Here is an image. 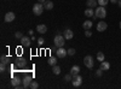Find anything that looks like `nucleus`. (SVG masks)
Listing matches in <instances>:
<instances>
[{"label":"nucleus","instance_id":"9","mask_svg":"<svg viewBox=\"0 0 121 89\" xmlns=\"http://www.w3.org/2000/svg\"><path fill=\"white\" fill-rule=\"evenodd\" d=\"M15 18H16V16H15L13 12H7V13L5 15V22H6V23L13 22V21H15Z\"/></svg>","mask_w":121,"mask_h":89},{"label":"nucleus","instance_id":"17","mask_svg":"<svg viewBox=\"0 0 121 89\" xmlns=\"http://www.w3.org/2000/svg\"><path fill=\"white\" fill-rule=\"evenodd\" d=\"M44 6L46 10H52L53 8V3L51 1V0H46V1L44 3Z\"/></svg>","mask_w":121,"mask_h":89},{"label":"nucleus","instance_id":"30","mask_svg":"<svg viewBox=\"0 0 121 89\" xmlns=\"http://www.w3.org/2000/svg\"><path fill=\"white\" fill-rule=\"evenodd\" d=\"M102 75H103V70H102V69H98V70L96 71V76L97 77H100Z\"/></svg>","mask_w":121,"mask_h":89},{"label":"nucleus","instance_id":"37","mask_svg":"<svg viewBox=\"0 0 121 89\" xmlns=\"http://www.w3.org/2000/svg\"><path fill=\"white\" fill-rule=\"evenodd\" d=\"M117 5H119V7H121V0H119V3H117Z\"/></svg>","mask_w":121,"mask_h":89},{"label":"nucleus","instance_id":"28","mask_svg":"<svg viewBox=\"0 0 121 89\" xmlns=\"http://www.w3.org/2000/svg\"><path fill=\"white\" fill-rule=\"evenodd\" d=\"M15 37H16V39H19V40H21V39L23 37V34H22L21 31H17V33L15 34Z\"/></svg>","mask_w":121,"mask_h":89},{"label":"nucleus","instance_id":"20","mask_svg":"<svg viewBox=\"0 0 121 89\" xmlns=\"http://www.w3.org/2000/svg\"><path fill=\"white\" fill-rule=\"evenodd\" d=\"M48 65H51V66H53V65H57V59L55 58V57H51V58H48Z\"/></svg>","mask_w":121,"mask_h":89},{"label":"nucleus","instance_id":"21","mask_svg":"<svg viewBox=\"0 0 121 89\" xmlns=\"http://www.w3.org/2000/svg\"><path fill=\"white\" fill-rule=\"evenodd\" d=\"M52 72H53L55 75H59V74H60V67H59L58 65H53V66H52Z\"/></svg>","mask_w":121,"mask_h":89},{"label":"nucleus","instance_id":"33","mask_svg":"<svg viewBox=\"0 0 121 89\" xmlns=\"http://www.w3.org/2000/svg\"><path fill=\"white\" fill-rule=\"evenodd\" d=\"M38 43H39L40 46H43V45H44V39H43V37H39V39H38Z\"/></svg>","mask_w":121,"mask_h":89},{"label":"nucleus","instance_id":"1","mask_svg":"<svg viewBox=\"0 0 121 89\" xmlns=\"http://www.w3.org/2000/svg\"><path fill=\"white\" fill-rule=\"evenodd\" d=\"M44 10H45V6H44L41 3L34 4V6H33V13H34L35 16H40V15L44 12Z\"/></svg>","mask_w":121,"mask_h":89},{"label":"nucleus","instance_id":"36","mask_svg":"<svg viewBox=\"0 0 121 89\" xmlns=\"http://www.w3.org/2000/svg\"><path fill=\"white\" fill-rule=\"evenodd\" d=\"M33 33H34L33 30H29V31H28V34H29V35H33Z\"/></svg>","mask_w":121,"mask_h":89},{"label":"nucleus","instance_id":"38","mask_svg":"<svg viewBox=\"0 0 121 89\" xmlns=\"http://www.w3.org/2000/svg\"><path fill=\"white\" fill-rule=\"evenodd\" d=\"M120 29H121V21H120Z\"/></svg>","mask_w":121,"mask_h":89},{"label":"nucleus","instance_id":"31","mask_svg":"<svg viewBox=\"0 0 121 89\" xmlns=\"http://www.w3.org/2000/svg\"><path fill=\"white\" fill-rule=\"evenodd\" d=\"M5 70H6V64L1 63V64H0V71H1V72H4Z\"/></svg>","mask_w":121,"mask_h":89},{"label":"nucleus","instance_id":"14","mask_svg":"<svg viewBox=\"0 0 121 89\" xmlns=\"http://www.w3.org/2000/svg\"><path fill=\"white\" fill-rule=\"evenodd\" d=\"M86 5H87V7H90V8H95V7L98 5V1H97V0H87Z\"/></svg>","mask_w":121,"mask_h":89},{"label":"nucleus","instance_id":"29","mask_svg":"<svg viewBox=\"0 0 121 89\" xmlns=\"http://www.w3.org/2000/svg\"><path fill=\"white\" fill-rule=\"evenodd\" d=\"M76 52H75V49L74 48H69L68 49V55H74Z\"/></svg>","mask_w":121,"mask_h":89},{"label":"nucleus","instance_id":"2","mask_svg":"<svg viewBox=\"0 0 121 89\" xmlns=\"http://www.w3.org/2000/svg\"><path fill=\"white\" fill-rule=\"evenodd\" d=\"M95 16L97 17V18H105V16H107V11H105V6H98L97 8H96V13H95Z\"/></svg>","mask_w":121,"mask_h":89},{"label":"nucleus","instance_id":"23","mask_svg":"<svg viewBox=\"0 0 121 89\" xmlns=\"http://www.w3.org/2000/svg\"><path fill=\"white\" fill-rule=\"evenodd\" d=\"M63 80H64L65 82H72V80H73V75H72V74H68V75H65Z\"/></svg>","mask_w":121,"mask_h":89},{"label":"nucleus","instance_id":"18","mask_svg":"<svg viewBox=\"0 0 121 89\" xmlns=\"http://www.w3.org/2000/svg\"><path fill=\"white\" fill-rule=\"evenodd\" d=\"M85 16L86 17H93L95 16V11H93V8H87V10H85Z\"/></svg>","mask_w":121,"mask_h":89},{"label":"nucleus","instance_id":"10","mask_svg":"<svg viewBox=\"0 0 121 89\" xmlns=\"http://www.w3.org/2000/svg\"><path fill=\"white\" fill-rule=\"evenodd\" d=\"M63 36L65 37V40H72L73 36H74V33H73V30H70V29H65Z\"/></svg>","mask_w":121,"mask_h":89},{"label":"nucleus","instance_id":"15","mask_svg":"<svg viewBox=\"0 0 121 89\" xmlns=\"http://www.w3.org/2000/svg\"><path fill=\"white\" fill-rule=\"evenodd\" d=\"M100 69H102L103 71H108L109 69H110V64L108 62H105V60L100 62Z\"/></svg>","mask_w":121,"mask_h":89},{"label":"nucleus","instance_id":"4","mask_svg":"<svg viewBox=\"0 0 121 89\" xmlns=\"http://www.w3.org/2000/svg\"><path fill=\"white\" fill-rule=\"evenodd\" d=\"M84 64H85V66H86V67H88V69H92V67L95 66V60H93V57H92V55H86V57L84 58Z\"/></svg>","mask_w":121,"mask_h":89},{"label":"nucleus","instance_id":"24","mask_svg":"<svg viewBox=\"0 0 121 89\" xmlns=\"http://www.w3.org/2000/svg\"><path fill=\"white\" fill-rule=\"evenodd\" d=\"M97 59H98L99 62H103L104 60V53L103 52H98L97 53Z\"/></svg>","mask_w":121,"mask_h":89},{"label":"nucleus","instance_id":"35","mask_svg":"<svg viewBox=\"0 0 121 89\" xmlns=\"http://www.w3.org/2000/svg\"><path fill=\"white\" fill-rule=\"evenodd\" d=\"M46 1V0H38V3H41V4H44Z\"/></svg>","mask_w":121,"mask_h":89},{"label":"nucleus","instance_id":"6","mask_svg":"<svg viewBox=\"0 0 121 89\" xmlns=\"http://www.w3.org/2000/svg\"><path fill=\"white\" fill-rule=\"evenodd\" d=\"M67 54H68V51H65L63 47H59L57 51H56V55H57L58 58H64Z\"/></svg>","mask_w":121,"mask_h":89},{"label":"nucleus","instance_id":"7","mask_svg":"<svg viewBox=\"0 0 121 89\" xmlns=\"http://www.w3.org/2000/svg\"><path fill=\"white\" fill-rule=\"evenodd\" d=\"M30 83H32V76H26L23 80H22L23 88H29L30 87Z\"/></svg>","mask_w":121,"mask_h":89},{"label":"nucleus","instance_id":"11","mask_svg":"<svg viewBox=\"0 0 121 89\" xmlns=\"http://www.w3.org/2000/svg\"><path fill=\"white\" fill-rule=\"evenodd\" d=\"M36 31L40 34H45L47 31V27L45 24H39V25H36Z\"/></svg>","mask_w":121,"mask_h":89},{"label":"nucleus","instance_id":"26","mask_svg":"<svg viewBox=\"0 0 121 89\" xmlns=\"http://www.w3.org/2000/svg\"><path fill=\"white\" fill-rule=\"evenodd\" d=\"M29 88H32V89H38L39 88V83L36 81H32V83H30V87Z\"/></svg>","mask_w":121,"mask_h":89},{"label":"nucleus","instance_id":"13","mask_svg":"<svg viewBox=\"0 0 121 89\" xmlns=\"http://www.w3.org/2000/svg\"><path fill=\"white\" fill-rule=\"evenodd\" d=\"M21 43H22V46H24V47H29V46H30V39L27 37V36H23V37L21 39Z\"/></svg>","mask_w":121,"mask_h":89},{"label":"nucleus","instance_id":"8","mask_svg":"<svg viewBox=\"0 0 121 89\" xmlns=\"http://www.w3.org/2000/svg\"><path fill=\"white\" fill-rule=\"evenodd\" d=\"M107 29H108V24H107L104 21L97 23V30H98V31H105Z\"/></svg>","mask_w":121,"mask_h":89},{"label":"nucleus","instance_id":"5","mask_svg":"<svg viewBox=\"0 0 121 89\" xmlns=\"http://www.w3.org/2000/svg\"><path fill=\"white\" fill-rule=\"evenodd\" d=\"M72 83L74 87H80L82 84V77L80 75H76V76H73V80H72Z\"/></svg>","mask_w":121,"mask_h":89},{"label":"nucleus","instance_id":"19","mask_svg":"<svg viewBox=\"0 0 121 89\" xmlns=\"http://www.w3.org/2000/svg\"><path fill=\"white\" fill-rule=\"evenodd\" d=\"M82 27H84V29H86V30H87V29H91V28L93 27V23L91 22V21H85L84 24H82Z\"/></svg>","mask_w":121,"mask_h":89},{"label":"nucleus","instance_id":"12","mask_svg":"<svg viewBox=\"0 0 121 89\" xmlns=\"http://www.w3.org/2000/svg\"><path fill=\"white\" fill-rule=\"evenodd\" d=\"M21 80H19L18 77H12L11 78V84H12V87H15V88H19V84H21Z\"/></svg>","mask_w":121,"mask_h":89},{"label":"nucleus","instance_id":"22","mask_svg":"<svg viewBox=\"0 0 121 89\" xmlns=\"http://www.w3.org/2000/svg\"><path fill=\"white\" fill-rule=\"evenodd\" d=\"M26 64H27V63H26V60H24V59H22V58L17 62V66H18V67H24V66H26Z\"/></svg>","mask_w":121,"mask_h":89},{"label":"nucleus","instance_id":"34","mask_svg":"<svg viewBox=\"0 0 121 89\" xmlns=\"http://www.w3.org/2000/svg\"><path fill=\"white\" fill-rule=\"evenodd\" d=\"M110 3H113V4H117L119 3V0H109Z\"/></svg>","mask_w":121,"mask_h":89},{"label":"nucleus","instance_id":"32","mask_svg":"<svg viewBox=\"0 0 121 89\" xmlns=\"http://www.w3.org/2000/svg\"><path fill=\"white\" fill-rule=\"evenodd\" d=\"M85 36L86 37H91V36H92V31H91L90 29H87V30L85 31Z\"/></svg>","mask_w":121,"mask_h":89},{"label":"nucleus","instance_id":"27","mask_svg":"<svg viewBox=\"0 0 121 89\" xmlns=\"http://www.w3.org/2000/svg\"><path fill=\"white\" fill-rule=\"evenodd\" d=\"M0 60H1V63H4V64H7V63H9V60H10V58H9V57H6V55H1Z\"/></svg>","mask_w":121,"mask_h":89},{"label":"nucleus","instance_id":"16","mask_svg":"<svg viewBox=\"0 0 121 89\" xmlns=\"http://www.w3.org/2000/svg\"><path fill=\"white\" fill-rule=\"evenodd\" d=\"M79 72H80V66H78V65H74L72 69H70V74H72L73 76L79 75Z\"/></svg>","mask_w":121,"mask_h":89},{"label":"nucleus","instance_id":"25","mask_svg":"<svg viewBox=\"0 0 121 89\" xmlns=\"http://www.w3.org/2000/svg\"><path fill=\"white\" fill-rule=\"evenodd\" d=\"M97 1H98L99 6H105V5L109 4V0H97Z\"/></svg>","mask_w":121,"mask_h":89},{"label":"nucleus","instance_id":"3","mask_svg":"<svg viewBox=\"0 0 121 89\" xmlns=\"http://www.w3.org/2000/svg\"><path fill=\"white\" fill-rule=\"evenodd\" d=\"M53 42H55V46H56L57 48L63 47V46H64V43H65V37H64V36H62V35H56Z\"/></svg>","mask_w":121,"mask_h":89}]
</instances>
